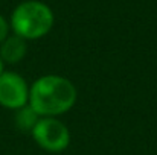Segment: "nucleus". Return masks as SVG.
<instances>
[{
  "instance_id": "nucleus-4",
  "label": "nucleus",
  "mask_w": 157,
  "mask_h": 155,
  "mask_svg": "<svg viewBox=\"0 0 157 155\" xmlns=\"http://www.w3.org/2000/svg\"><path fill=\"white\" fill-rule=\"evenodd\" d=\"M29 101V87L23 76L15 72L0 75V105L9 109H18Z\"/></svg>"
},
{
  "instance_id": "nucleus-2",
  "label": "nucleus",
  "mask_w": 157,
  "mask_h": 155,
  "mask_svg": "<svg viewBox=\"0 0 157 155\" xmlns=\"http://www.w3.org/2000/svg\"><path fill=\"white\" fill-rule=\"evenodd\" d=\"M53 24L51 8L41 2L29 0L20 3L11 17V28L23 40H37L44 37Z\"/></svg>"
},
{
  "instance_id": "nucleus-1",
  "label": "nucleus",
  "mask_w": 157,
  "mask_h": 155,
  "mask_svg": "<svg viewBox=\"0 0 157 155\" xmlns=\"http://www.w3.org/2000/svg\"><path fill=\"white\" fill-rule=\"evenodd\" d=\"M76 102L75 85L63 76L46 75L29 88L28 105L40 117H55L67 113Z\"/></svg>"
},
{
  "instance_id": "nucleus-8",
  "label": "nucleus",
  "mask_w": 157,
  "mask_h": 155,
  "mask_svg": "<svg viewBox=\"0 0 157 155\" xmlns=\"http://www.w3.org/2000/svg\"><path fill=\"white\" fill-rule=\"evenodd\" d=\"M5 72V62L2 61V58H0V75Z\"/></svg>"
},
{
  "instance_id": "nucleus-7",
  "label": "nucleus",
  "mask_w": 157,
  "mask_h": 155,
  "mask_svg": "<svg viewBox=\"0 0 157 155\" xmlns=\"http://www.w3.org/2000/svg\"><path fill=\"white\" fill-rule=\"evenodd\" d=\"M8 31H9V24H8V21L0 15V44H2L3 40L8 37Z\"/></svg>"
},
{
  "instance_id": "nucleus-5",
  "label": "nucleus",
  "mask_w": 157,
  "mask_h": 155,
  "mask_svg": "<svg viewBox=\"0 0 157 155\" xmlns=\"http://www.w3.org/2000/svg\"><path fill=\"white\" fill-rule=\"evenodd\" d=\"M28 50L26 40H23L18 35H8L3 43L0 44V58L3 62L8 64H17L20 62Z\"/></svg>"
},
{
  "instance_id": "nucleus-6",
  "label": "nucleus",
  "mask_w": 157,
  "mask_h": 155,
  "mask_svg": "<svg viewBox=\"0 0 157 155\" xmlns=\"http://www.w3.org/2000/svg\"><path fill=\"white\" fill-rule=\"evenodd\" d=\"M38 120H40V116L29 105L18 108L17 113H15V125L23 132H31Z\"/></svg>"
},
{
  "instance_id": "nucleus-3",
  "label": "nucleus",
  "mask_w": 157,
  "mask_h": 155,
  "mask_svg": "<svg viewBox=\"0 0 157 155\" xmlns=\"http://www.w3.org/2000/svg\"><path fill=\"white\" fill-rule=\"evenodd\" d=\"M31 134L35 143L49 152H61L70 143V132L67 126L56 117H40Z\"/></svg>"
}]
</instances>
